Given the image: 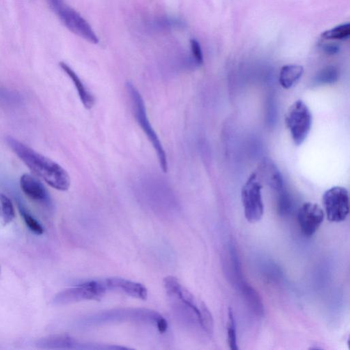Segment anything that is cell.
I'll return each instance as SVG.
<instances>
[{
  "mask_svg": "<svg viewBox=\"0 0 350 350\" xmlns=\"http://www.w3.org/2000/svg\"><path fill=\"white\" fill-rule=\"evenodd\" d=\"M6 141L17 157L47 184L59 191H67L70 189V175L61 165L37 153L12 136H7Z\"/></svg>",
  "mask_w": 350,
  "mask_h": 350,
  "instance_id": "1",
  "label": "cell"
},
{
  "mask_svg": "<svg viewBox=\"0 0 350 350\" xmlns=\"http://www.w3.org/2000/svg\"><path fill=\"white\" fill-rule=\"evenodd\" d=\"M126 86L127 91L130 95L132 105H133L136 121L142 128L145 135L146 136L148 140L151 143L152 146L154 148L161 169L164 173H166L168 172L169 166H168L167 157H166L165 150H164L158 136L157 135L156 132H155L154 129L152 127L149 119H148L146 106H145L142 95L132 82H127Z\"/></svg>",
  "mask_w": 350,
  "mask_h": 350,
  "instance_id": "2",
  "label": "cell"
},
{
  "mask_svg": "<svg viewBox=\"0 0 350 350\" xmlns=\"http://www.w3.org/2000/svg\"><path fill=\"white\" fill-rule=\"evenodd\" d=\"M163 317L155 311L145 309H118L100 313L87 319L88 324H103L121 321H139L157 326Z\"/></svg>",
  "mask_w": 350,
  "mask_h": 350,
  "instance_id": "3",
  "label": "cell"
},
{
  "mask_svg": "<svg viewBox=\"0 0 350 350\" xmlns=\"http://www.w3.org/2000/svg\"><path fill=\"white\" fill-rule=\"evenodd\" d=\"M285 123L295 144L299 146L305 142L312 125V114L305 102L296 101L291 105L286 114Z\"/></svg>",
  "mask_w": 350,
  "mask_h": 350,
  "instance_id": "4",
  "label": "cell"
},
{
  "mask_svg": "<svg viewBox=\"0 0 350 350\" xmlns=\"http://www.w3.org/2000/svg\"><path fill=\"white\" fill-rule=\"evenodd\" d=\"M107 292L103 280L88 281L58 293L53 302L56 305H66L86 300L100 301Z\"/></svg>",
  "mask_w": 350,
  "mask_h": 350,
  "instance_id": "5",
  "label": "cell"
},
{
  "mask_svg": "<svg viewBox=\"0 0 350 350\" xmlns=\"http://www.w3.org/2000/svg\"><path fill=\"white\" fill-rule=\"evenodd\" d=\"M262 185L256 173L249 176L242 187V200L246 220L250 223H256L262 218L264 213L262 194Z\"/></svg>",
  "mask_w": 350,
  "mask_h": 350,
  "instance_id": "6",
  "label": "cell"
},
{
  "mask_svg": "<svg viewBox=\"0 0 350 350\" xmlns=\"http://www.w3.org/2000/svg\"><path fill=\"white\" fill-rule=\"evenodd\" d=\"M323 203L330 222H343L349 215V193L345 187L336 186L327 190L323 194Z\"/></svg>",
  "mask_w": 350,
  "mask_h": 350,
  "instance_id": "7",
  "label": "cell"
},
{
  "mask_svg": "<svg viewBox=\"0 0 350 350\" xmlns=\"http://www.w3.org/2000/svg\"><path fill=\"white\" fill-rule=\"evenodd\" d=\"M62 22L72 33L93 44L99 42V38L91 25L75 10L65 3L56 12Z\"/></svg>",
  "mask_w": 350,
  "mask_h": 350,
  "instance_id": "8",
  "label": "cell"
},
{
  "mask_svg": "<svg viewBox=\"0 0 350 350\" xmlns=\"http://www.w3.org/2000/svg\"><path fill=\"white\" fill-rule=\"evenodd\" d=\"M324 219V212L318 205L305 203L298 213L299 226L302 233L307 238H311L317 232Z\"/></svg>",
  "mask_w": 350,
  "mask_h": 350,
  "instance_id": "9",
  "label": "cell"
},
{
  "mask_svg": "<svg viewBox=\"0 0 350 350\" xmlns=\"http://www.w3.org/2000/svg\"><path fill=\"white\" fill-rule=\"evenodd\" d=\"M37 346L49 350H96V344L81 343L68 335H52L40 339Z\"/></svg>",
  "mask_w": 350,
  "mask_h": 350,
  "instance_id": "10",
  "label": "cell"
},
{
  "mask_svg": "<svg viewBox=\"0 0 350 350\" xmlns=\"http://www.w3.org/2000/svg\"><path fill=\"white\" fill-rule=\"evenodd\" d=\"M106 290L119 291L127 296L140 300H146L148 297L147 289L143 284L121 278H109L103 280Z\"/></svg>",
  "mask_w": 350,
  "mask_h": 350,
  "instance_id": "11",
  "label": "cell"
},
{
  "mask_svg": "<svg viewBox=\"0 0 350 350\" xmlns=\"http://www.w3.org/2000/svg\"><path fill=\"white\" fill-rule=\"evenodd\" d=\"M20 186L24 193L37 202L49 204L50 196L41 182L31 175L24 174L20 178Z\"/></svg>",
  "mask_w": 350,
  "mask_h": 350,
  "instance_id": "12",
  "label": "cell"
},
{
  "mask_svg": "<svg viewBox=\"0 0 350 350\" xmlns=\"http://www.w3.org/2000/svg\"><path fill=\"white\" fill-rule=\"evenodd\" d=\"M258 178H261L272 189L280 191L283 189V180L280 171L276 164L269 159L263 161L259 166L257 173Z\"/></svg>",
  "mask_w": 350,
  "mask_h": 350,
  "instance_id": "13",
  "label": "cell"
},
{
  "mask_svg": "<svg viewBox=\"0 0 350 350\" xmlns=\"http://www.w3.org/2000/svg\"><path fill=\"white\" fill-rule=\"evenodd\" d=\"M60 67H61L64 72L71 79L76 90H77V93H78L81 102H82L83 105L84 106L85 108L91 109L95 103V97L93 96V94L86 88L80 77L67 64L61 62V63H60Z\"/></svg>",
  "mask_w": 350,
  "mask_h": 350,
  "instance_id": "14",
  "label": "cell"
},
{
  "mask_svg": "<svg viewBox=\"0 0 350 350\" xmlns=\"http://www.w3.org/2000/svg\"><path fill=\"white\" fill-rule=\"evenodd\" d=\"M304 74L303 67L298 65H284L281 68L279 82L285 89L292 88Z\"/></svg>",
  "mask_w": 350,
  "mask_h": 350,
  "instance_id": "15",
  "label": "cell"
},
{
  "mask_svg": "<svg viewBox=\"0 0 350 350\" xmlns=\"http://www.w3.org/2000/svg\"><path fill=\"white\" fill-rule=\"evenodd\" d=\"M240 286L245 300L252 310L254 311V314H257V315H262L264 312L262 300L260 298L259 295L255 289L248 284L245 283V281H240Z\"/></svg>",
  "mask_w": 350,
  "mask_h": 350,
  "instance_id": "16",
  "label": "cell"
},
{
  "mask_svg": "<svg viewBox=\"0 0 350 350\" xmlns=\"http://www.w3.org/2000/svg\"><path fill=\"white\" fill-rule=\"evenodd\" d=\"M15 217V209L11 201L4 194H0V223L7 225Z\"/></svg>",
  "mask_w": 350,
  "mask_h": 350,
  "instance_id": "17",
  "label": "cell"
},
{
  "mask_svg": "<svg viewBox=\"0 0 350 350\" xmlns=\"http://www.w3.org/2000/svg\"><path fill=\"white\" fill-rule=\"evenodd\" d=\"M339 77V70L336 67H326L318 72L314 82L315 85L332 84L338 81Z\"/></svg>",
  "mask_w": 350,
  "mask_h": 350,
  "instance_id": "18",
  "label": "cell"
},
{
  "mask_svg": "<svg viewBox=\"0 0 350 350\" xmlns=\"http://www.w3.org/2000/svg\"><path fill=\"white\" fill-rule=\"evenodd\" d=\"M350 35V24L347 23L323 32L321 36L325 40H344L349 38Z\"/></svg>",
  "mask_w": 350,
  "mask_h": 350,
  "instance_id": "19",
  "label": "cell"
},
{
  "mask_svg": "<svg viewBox=\"0 0 350 350\" xmlns=\"http://www.w3.org/2000/svg\"><path fill=\"white\" fill-rule=\"evenodd\" d=\"M227 339L229 348L232 350H238L236 324L232 309L229 308L227 321Z\"/></svg>",
  "mask_w": 350,
  "mask_h": 350,
  "instance_id": "20",
  "label": "cell"
},
{
  "mask_svg": "<svg viewBox=\"0 0 350 350\" xmlns=\"http://www.w3.org/2000/svg\"><path fill=\"white\" fill-rule=\"evenodd\" d=\"M200 309L199 324L208 335H211L213 331V321L211 313L203 302L200 305Z\"/></svg>",
  "mask_w": 350,
  "mask_h": 350,
  "instance_id": "21",
  "label": "cell"
},
{
  "mask_svg": "<svg viewBox=\"0 0 350 350\" xmlns=\"http://www.w3.org/2000/svg\"><path fill=\"white\" fill-rule=\"evenodd\" d=\"M19 210L21 216L24 219L25 223H26V226L29 228L32 232L38 235V236L42 235L44 232V229L42 226L40 225L39 222L35 217L32 216L20 205H19Z\"/></svg>",
  "mask_w": 350,
  "mask_h": 350,
  "instance_id": "22",
  "label": "cell"
},
{
  "mask_svg": "<svg viewBox=\"0 0 350 350\" xmlns=\"http://www.w3.org/2000/svg\"><path fill=\"white\" fill-rule=\"evenodd\" d=\"M278 211L279 214L285 215L289 214L291 210V202L289 195L283 189L279 191Z\"/></svg>",
  "mask_w": 350,
  "mask_h": 350,
  "instance_id": "23",
  "label": "cell"
},
{
  "mask_svg": "<svg viewBox=\"0 0 350 350\" xmlns=\"http://www.w3.org/2000/svg\"><path fill=\"white\" fill-rule=\"evenodd\" d=\"M21 98L17 93L0 89V102L6 105H14L20 102Z\"/></svg>",
  "mask_w": 350,
  "mask_h": 350,
  "instance_id": "24",
  "label": "cell"
},
{
  "mask_svg": "<svg viewBox=\"0 0 350 350\" xmlns=\"http://www.w3.org/2000/svg\"><path fill=\"white\" fill-rule=\"evenodd\" d=\"M191 51L193 56L194 61L196 65H202L203 64V54L201 45L198 40L192 39L190 40Z\"/></svg>",
  "mask_w": 350,
  "mask_h": 350,
  "instance_id": "25",
  "label": "cell"
},
{
  "mask_svg": "<svg viewBox=\"0 0 350 350\" xmlns=\"http://www.w3.org/2000/svg\"><path fill=\"white\" fill-rule=\"evenodd\" d=\"M321 49L324 54L329 56H334L340 52V47L337 44L331 43V42L322 44L321 45Z\"/></svg>",
  "mask_w": 350,
  "mask_h": 350,
  "instance_id": "26",
  "label": "cell"
},
{
  "mask_svg": "<svg viewBox=\"0 0 350 350\" xmlns=\"http://www.w3.org/2000/svg\"><path fill=\"white\" fill-rule=\"evenodd\" d=\"M48 1L49 6L55 12L57 11L61 6H63L64 4L63 0H47Z\"/></svg>",
  "mask_w": 350,
  "mask_h": 350,
  "instance_id": "27",
  "label": "cell"
},
{
  "mask_svg": "<svg viewBox=\"0 0 350 350\" xmlns=\"http://www.w3.org/2000/svg\"><path fill=\"white\" fill-rule=\"evenodd\" d=\"M0 273H1V271H0Z\"/></svg>",
  "mask_w": 350,
  "mask_h": 350,
  "instance_id": "28",
  "label": "cell"
}]
</instances>
